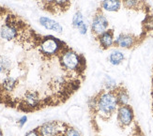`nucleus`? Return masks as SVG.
Wrapping results in <instances>:
<instances>
[{
  "label": "nucleus",
  "mask_w": 153,
  "mask_h": 136,
  "mask_svg": "<svg viewBox=\"0 0 153 136\" xmlns=\"http://www.w3.org/2000/svg\"><path fill=\"white\" fill-rule=\"evenodd\" d=\"M88 105L92 117V122L96 117H101L103 121H108L112 115L117 113L118 103L114 90L102 89L94 97L88 100Z\"/></svg>",
  "instance_id": "nucleus-1"
},
{
  "label": "nucleus",
  "mask_w": 153,
  "mask_h": 136,
  "mask_svg": "<svg viewBox=\"0 0 153 136\" xmlns=\"http://www.w3.org/2000/svg\"><path fill=\"white\" fill-rule=\"evenodd\" d=\"M68 45L64 42L63 40L54 37V36H44L39 45L38 46L39 52L47 59H54L58 57L59 54L62 52Z\"/></svg>",
  "instance_id": "nucleus-2"
},
{
  "label": "nucleus",
  "mask_w": 153,
  "mask_h": 136,
  "mask_svg": "<svg viewBox=\"0 0 153 136\" xmlns=\"http://www.w3.org/2000/svg\"><path fill=\"white\" fill-rule=\"evenodd\" d=\"M70 125L62 121H48L38 128L39 136H65Z\"/></svg>",
  "instance_id": "nucleus-3"
},
{
  "label": "nucleus",
  "mask_w": 153,
  "mask_h": 136,
  "mask_svg": "<svg viewBox=\"0 0 153 136\" xmlns=\"http://www.w3.org/2000/svg\"><path fill=\"white\" fill-rule=\"evenodd\" d=\"M108 28H109V21L107 17L105 16L103 10L101 8H98L91 22L90 30L92 35L95 38H97L101 34L105 32Z\"/></svg>",
  "instance_id": "nucleus-4"
},
{
  "label": "nucleus",
  "mask_w": 153,
  "mask_h": 136,
  "mask_svg": "<svg viewBox=\"0 0 153 136\" xmlns=\"http://www.w3.org/2000/svg\"><path fill=\"white\" fill-rule=\"evenodd\" d=\"M116 114L118 127L122 130L134 123V112L130 104L118 106Z\"/></svg>",
  "instance_id": "nucleus-5"
},
{
  "label": "nucleus",
  "mask_w": 153,
  "mask_h": 136,
  "mask_svg": "<svg viewBox=\"0 0 153 136\" xmlns=\"http://www.w3.org/2000/svg\"><path fill=\"white\" fill-rule=\"evenodd\" d=\"M142 42V39L135 34L121 32L115 39V47L123 49H132Z\"/></svg>",
  "instance_id": "nucleus-6"
},
{
  "label": "nucleus",
  "mask_w": 153,
  "mask_h": 136,
  "mask_svg": "<svg viewBox=\"0 0 153 136\" xmlns=\"http://www.w3.org/2000/svg\"><path fill=\"white\" fill-rule=\"evenodd\" d=\"M115 31L112 28H108L105 32L101 34L96 38V40L99 43V46L102 50H108L115 46Z\"/></svg>",
  "instance_id": "nucleus-7"
},
{
  "label": "nucleus",
  "mask_w": 153,
  "mask_h": 136,
  "mask_svg": "<svg viewBox=\"0 0 153 136\" xmlns=\"http://www.w3.org/2000/svg\"><path fill=\"white\" fill-rule=\"evenodd\" d=\"M122 7L130 10H150V7L145 0H121Z\"/></svg>",
  "instance_id": "nucleus-8"
},
{
  "label": "nucleus",
  "mask_w": 153,
  "mask_h": 136,
  "mask_svg": "<svg viewBox=\"0 0 153 136\" xmlns=\"http://www.w3.org/2000/svg\"><path fill=\"white\" fill-rule=\"evenodd\" d=\"M71 7V0H53L47 11L56 14L67 11Z\"/></svg>",
  "instance_id": "nucleus-9"
},
{
  "label": "nucleus",
  "mask_w": 153,
  "mask_h": 136,
  "mask_svg": "<svg viewBox=\"0 0 153 136\" xmlns=\"http://www.w3.org/2000/svg\"><path fill=\"white\" fill-rule=\"evenodd\" d=\"M39 22L41 24V25H42L44 28L47 30H52L56 33H58V34H61L63 31V27L60 24L55 21V20L48 18V17L42 16L39 19Z\"/></svg>",
  "instance_id": "nucleus-10"
},
{
  "label": "nucleus",
  "mask_w": 153,
  "mask_h": 136,
  "mask_svg": "<svg viewBox=\"0 0 153 136\" xmlns=\"http://www.w3.org/2000/svg\"><path fill=\"white\" fill-rule=\"evenodd\" d=\"M116 98L117 100L118 105H127L130 103V95L129 92L127 90L123 85H119L116 87V89L114 90Z\"/></svg>",
  "instance_id": "nucleus-11"
},
{
  "label": "nucleus",
  "mask_w": 153,
  "mask_h": 136,
  "mask_svg": "<svg viewBox=\"0 0 153 136\" xmlns=\"http://www.w3.org/2000/svg\"><path fill=\"white\" fill-rule=\"evenodd\" d=\"M121 7V0H102L101 2V9L108 12H117Z\"/></svg>",
  "instance_id": "nucleus-12"
},
{
  "label": "nucleus",
  "mask_w": 153,
  "mask_h": 136,
  "mask_svg": "<svg viewBox=\"0 0 153 136\" xmlns=\"http://www.w3.org/2000/svg\"><path fill=\"white\" fill-rule=\"evenodd\" d=\"M125 59V56L124 54L120 51H113L108 56V60L110 64H112L113 66H118L120 65Z\"/></svg>",
  "instance_id": "nucleus-13"
},
{
  "label": "nucleus",
  "mask_w": 153,
  "mask_h": 136,
  "mask_svg": "<svg viewBox=\"0 0 153 136\" xmlns=\"http://www.w3.org/2000/svg\"><path fill=\"white\" fill-rule=\"evenodd\" d=\"M85 23V19H84V15L83 13L80 11V10H77L74 17H72V21H71V25H72V27L75 29H78L79 26L83 25Z\"/></svg>",
  "instance_id": "nucleus-14"
},
{
  "label": "nucleus",
  "mask_w": 153,
  "mask_h": 136,
  "mask_svg": "<svg viewBox=\"0 0 153 136\" xmlns=\"http://www.w3.org/2000/svg\"><path fill=\"white\" fill-rule=\"evenodd\" d=\"M104 85H105V88L104 89L106 90H115L116 89V87L117 86V83H116V81L114 79H112L111 77H106V80L104 82Z\"/></svg>",
  "instance_id": "nucleus-15"
},
{
  "label": "nucleus",
  "mask_w": 153,
  "mask_h": 136,
  "mask_svg": "<svg viewBox=\"0 0 153 136\" xmlns=\"http://www.w3.org/2000/svg\"><path fill=\"white\" fill-rule=\"evenodd\" d=\"M65 136H82V134L80 133V132L78 130H76L75 128L69 126L67 131H66Z\"/></svg>",
  "instance_id": "nucleus-16"
},
{
  "label": "nucleus",
  "mask_w": 153,
  "mask_h": 136,
  "mask_svg": "<svg viewBox=\"0 0 153 136\" xmlns=\"http://www.w3.org/2000/svg\"><path fill=\"white\" fill-rule=\"evenodd\" d=\"M132 136H145L144 132H142L141 128L139 127L137 122L134 121V128L132 130Z\"/></svg>",
  "instance_id": "nucleus-17"
},
{
  "label": "nucleus",
  "mask_w": 153,
  "mask_h": 136,
  "mask_svg": "<svg viewBox=\"0 0 153 136\" xmlns=\"http://www.w3.org/2000/svg\"><path fill=\"white\" fill-rule=\"evenodd\" d=\"M88 26L86 25L85 23H84L83 25H80L79 28H78V31H79L80 34H81V35H85V34L88 33Z\"/></svg>",
  "instance_id": "nucleus-18"
},
{
  "label": "nucleus",
  "mask_w": 153,
  "mask_h": 136,
  "mask_svg": "<svg viewBox=\"0 0 153 136\" xmlns=\"http://www.w3.org/2000/svg\"><path fill=\"white\" fill-rule=\"evenodd\" d=\"M26 121H27V117H26V115H23V117H22L21 118H20L19 121H18L20 128H23L24 125L26 123Z\"/></svg>",
  "instance_id": "nucleus-19"
},
{
  "label": "nucleus",
  "mask_w": 153,
  "mask_h": 136,
  "mask_svg": "<svg viewBox=\"0 0 153 136\" xmlns=\"http://www.w3.org/2000/svg\"><path fill=\"white\" fill-rule=\"evenodd\" d=\"M25 136H39V133L38 132V129L36 130H32L30 132H28L27 133L25 134Z\"/></svg>",
  "instance_id": "nucleus-20"
},
{
  "label": "nucleus",
  "mask_w": 153,
  "mask_h": 136,
  "mask_svg": "<svg viewBox=\"0 0 153 136\" xmlns=\"http://www.w3.org/2000/svg\"><path fill=\"white\" fill-rule=\"evenodd\" d=\"M0 136H3V132L1 131V129H0Z\"/></svg>",
  "instance_id": "nucleus-21"
}]
</instances>
